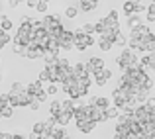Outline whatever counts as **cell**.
Returning <instances> with one entry per match:
<instances>
[{
  "label": "cell",
  "instance_id": "49",
  "mask_svg": "<svg viewBox=\"0 0 155 139\" xmlns=\"http://www.w3.org/2000/svg\"><path fill=\"white\" fill-rule=\"evenodd\" d=\"M147 22H153L155 24V14H147Z\"/></svg>",
  "mask_w": 155,
  "mask_h": 139
},
{
  "label": "cell",
  "instance_id": "24",
  "mask_svg": "<svg viewBox=\"0 0 155 139\" xmlns=\"http://www.w3.org/2000/svg\"><path fill=\"white\" fill-rule=\"evenodd\" d=\"M77 14H79V6H67L65 8V16H67V18H77Z\"/></svg>",
  "mask_w": 155,
  "mask_h": 139
},
{
  "label": "cell",
  "instance_id": "23",
  "mask_svg": "<svg viewBox=\"0 0 155 139\" xmlns=\"http://www.w3.org/2000/svg\"><path fill=\"white\" fill-rule=\"evenodd\" d=\"M71 118H73V114H71V112H65V110H63V112H61L59 116H57V120H59V124L67 125V124H69V120H71Z\"/></svg>",
  "mask_w": 155,
  "mask_h": 139
},
{
  "label": "cell",
  "instance_id": "6",
  "mask_svg": "<svg viewBox=\"0 0 155 139\" xmlns=\"http://www.w3.org/2000/svg\"><path fill=\"white\" fill-rule=\"evenodd\" d=\"M104 20V24H106V27H118V12L116 10H112L106 18H102Z\"/></svg>",
  "mask_w": 155,
  "mask_h": 139
},
{
  "label": "cell",
  "instance_id": "21",
  "mask_svg": "<svg viewBox=\"0 0 155 139\" xmlns=\"http://www.w3.org/2000/svg\"><path fill=\"white\" fill-rule=\"evenodd\" d=\"M122 8H124V14L128 16V18H130V16H134V14H136V4H132L130 0H126V2H124V6H122Z\"/></svg>",
  "mask_w": 155,
  "mask_h": 139
},
{
  "label": "cell",
  "instance_id": "58",
  "mask_svg": "<svg viewBox=\"0 0 155 139\" xmlns=\"http://www.w3.org/2000/svg\"><path fill=\"white\" fill-rule=\"evenodd\" d=\"M0 65H2V59H0Z\"/></svg>",
  "mask_w": 155,
  "mask_h": 139
},
{
  "label": "cell",
  "instance_id": "14",
  "mask_svg": "<svg viewBox=\"0 0 155 139\" xmlns=\"http://www.w3.org/2000/svg\"><path fill=\"white\" fill-rule=\"evenodd\" d=\"M92 76H94V80L96 79H104V80H110V79H112V71H110V69H102V71H98V73H94V75H92Z\"/></svg>",
  "mask_w": 155,
  "mask_h": 139
},
{
  "label": "cell",
  "instance_id": "36",
  "mask_svg": "<svg viewBox=\"0 0 155 139\" xmlns=\"http://www.w3.org/2000/svg\"><path fill=\"white\" fill-rule=\"evenodd\" d=\"M30 110H38L39 108V100H38V96H31V104L28 106Z\"/></svg>",
  "mask_w": 155,
  "mask_h": 139
},
{
  "label": "cell",
  "instance_id": "56",
  "mask_svg": "<svg viewBox=\"0 0 155 139\" xmlns=\"http://www.w3.org/2000/svg\"><path fill=\"white\" fill-rule=\"evenodd\" d=\"M0 80H2V73H0Z\"/></svg>",
  "mask_w": 155,
  "mask_h": 139
},
{
  "label": "cell",
  "instance_id": "41",
  "mask_svg": "<svg viewBox=\"0 0 155 139\" xmlns=\"http://www.w3.org/2000/svg\"><path fill=\"white\" fill-rule=\"evenodd\" d=\"M143 41H145V43H151V41H155V34L145 35V37H143Z\"/></svg>",
  "mask_w": 155,
  "mask_h": 139
},
{
  "label": "cell",
  "instance_id": "29",
  "mask_svg": "<svg viewBox=\"0 0 155 139\" xmlns=\"http://www.w3.org/2000/svg\"><path fill=\"white\" fill-rule=\"evenodd\" d=\"M12 114H14V106H4L2 112H0V120L2 118H12Z\"/></svg>",
  "mask_w": 155,
  "mask_h": 139
},
{
  "label": "cell",
  "instance_id": "13",
  "mask_svg": "<svg viewBox=\"0 0 155 139\" xmlns=\"http://www.w3.org/2000/svg\"><path fill=\"white\" fill-rule=\"evenodd\" d=\"M94 8H96V4H92L91 0H79V10L81 12H91Z\"/></svg>",
  "mask_w": 155,
  "mask_h": 139
},
{
  "label": "cell",
  "instance_id": "8",
  "mask_svg": "<svg viewBox=\"0 0 155 139\" xmlns=\"http://www.w3.org/2000/svg\"><path fill=\"white\" fill-rule=\"evenodd\" d=\"M59 16H49L47 14L45 18H43V26L47 27V30H51V27H55V26H59Z\"/></svg>",
  "mask_w": 155,
  "mask_h": 139
},
{
  "label": "cell",
  "instance_id": "31",
  "mask_svg": "<svg viewBox=\"0 0 155 139\" xmlns=\"http://www.w3.org/2000/svg\"><path fill=\"white\" fill-rule=\"evenodd\" d=\"M0 27L8 31V30L12 27V20H10V18H6V16H2V20H0Z\"/></svg>",
  "mask_w": 155,
  "mask_h": 139
},
{
  "label": "cell",
  "instance_id": "53",
  "mask_svg": "<svg viewBox=\"0 0 155 139\" xmlns=\"http://www.w3.org/2000/svg\"><path fill=\"white\" fill-rule=\"evenodd\" d=\"M130 2H132V4H140L141 0H130Z\"/></svg>",
  "mask_w": 155,
  "mask_h": 139
},
{
  "label": "cell",
  "instance_id": "20",
  "mask_svg": "<svg viewBox=\"0 0 155 139\" xmlns=\"http://www.w3.org/2000/svg\"><path fill=\"white\" fill-rule=\"evenodd\" d=\"M122 110L118 108V106H110V108H106V116H108V120H112V118H120Z\"/></svg>",
  "mask_w": 155,
  "mask_h": 139
},
{
  "label": "cell",
  "instance_id": "42",
  "mask_svg": "<svg viewBox=\"0 0 155 139\" xmlns=\"http://www.w3.org/2000/svg\"><path fill=\"white\" fill-rule=\"evenodd\" d=\"M38 2H39V0H26V4L30 8H35V6H38Z\"/></svg>",
  "mask_w": 155,
  "mask_h": 139
},
{
  "label": "cell",
  "instance_id": "52",
  "mask_svg": "<svg viewBox=\"0 0 155 139\" xmlns=\"http://www.w3.org/2000/svg\"><path fill=\"white\" fill-rule=\"evenodd\" d=\"M59 139H71V137H69V133H63V135H61Z\"/></svg>",
  "mask_w": 155,
  "mask_h": 139
},
{
  "label": "cell",
  "instance_id": "4",
  "mask_svg": "<svg viewBox=\"0 0 155 139\" xmlns=\"http://www.w3.org/2000/svg\"><path fill=\"white\" fill-rule=\"evenodd\" d=\"M151 34V30H149L147 26H143V24H141L140 27H136V30H132L130 31V37H136V39H143L145 35H149Z\"/></svg>",
  "mask_w": 155,
  "mask_h": 139
},
{
  "label": "cell",
  "instance_id": "16",
  "mask_svg": "<svg viewBox=\"0 0 155 139\" xmlns=\"http://www.w3.org/2000/svg\"><path fill=\"white\" fill-rule=\"evenodd\" d=\"M63 31H65L63 24H59V26H55V27H51V30H49V37H55V39H59L61 35H63Z\"/></svg>",
  "mask_w": 155,
  "mask_h": 139
},
{
  "label": "cell",
  "instance_id": "12",
  "mask_svg": "<svg viewBox=\"0 0 155 139\" xmlns=\"http://www.w3.org/2000/svg\"><path fill=\"white\" fill-rule=\"evenodd\" d=\"M49 133H51V135H55L57 139H59L61 135H63V133H67V129H65V125H63V124H59V121H57V124H55V125H53V128L49 129Z\"/></svg>",
  "mask_w": 155,
  "mask_h": 139
},
{
  "label": "cell",
  "instance_id": "10",
  "mask_svg": "<svg viewBox=\"0 0 155 139\" xmlns=\"http://www.w3.org/2000/svg\"><path fill=\"white\" fill-rule=\"evenodd\" d=\"M73 73H75V76H77V79H81V76H87V75H91V73L87 71V65H83V63H77L75 67H73Z\"/></svg>",
  "mask_w": 155,
  "mask_h": 139
},
{
  "label": "cell",
  "instance_id": "40",
  "mask_svg": "<svg viewBox=\"0 0 155 139\" xmlns=\"http://www.w3.org/2000/svg\"><path fill=\"white\" fill-rule=\"evenodd\" d=\"M84 43H87V47H91V45H94V43H96V39H94V35H87V39H84Z\"/></svg>",
  "mask_w": 155,
  "mask_h": 139
},
{
  "label": "cell",
  "instance_id": "50",
  "mask_svg": "<svg viewBox=\"0 0 155 139\" xmlns=\"http://www.w3.org/2000/svg\"><path fill=\"white\" fill-rule=\"evenodd\" d=\"M112 139H126V137H124V135H120V133H114V137H112Z\"/></svg>",
  "mask_w": 155,
  "mask_h": 139
},
{
  "label": "cell",
  "instance_id": "34",
  "mask_svg": "<svg viewBox=\"0 0 155 139\" xmlns=\"http://www.w3.org/2000/svg\"><path fill=\"white\" fill-rule=\"evenodd\" d=\"M141 12H147V6L143 4V0L140 4H136V14H141Z\"/></svg>",
  "mask_w": 155,
  "mask_h": 139
},
{
  "label": "cell",
  "instance_id": "57",
  "mask_svg": "<svg viewBox=\"0 0 155 139\" xmlns=\"http://www.w3.org/2000/svg\"><path fill=\"white\" fill-rule=\"evenodd\" d=\"M0 20H2V14H0Z\"/></svg>",
  "mask_w": 155,
  "mask_h": 139
},
{
  "label": "cell",
  "instance_id": "59",
  "mask_svg": "<svg viewBox=\"0 0 155 139\" xmlns=\"http://www.w3.org/2000/svg\"><path fill=\"white\" fill-rule=\"evenodd\" d=\"M151 2H153V4H155V0H151Z\"/></svg>",
  "mask_w": 155,
  "mask_h": 139
},
{
  "label": "cell",
  "instance_id": "2",
  "mask_svg": "<svg viewBox=\"0 0 155 139\" xmlns=\"http://www.w3.org/2000/svg\"><path fill=\"white\" fill-rule=\"evenodd\" d=\"M96 124L98 121L94 120H88V121H77V129H79L81 133H92L96 129Z\"/></svg>",
  "mask_w": 155,
  "mask_h": 139
},
{
  "label": "cell",
  "instance_id": "9",
  "mask_svg": "<svg viewBox=\"0 0 155 139\" xmlns=\"http://www.w3.org/2000/svg\"><path fill=\"white\" fill-rule=\"evenodd\" d=\"M61 112H63V100H53L51 104H49V114L59 116Z\"/></svg>",
  "mask_w": 155,
  "mask_h": 139
},
{
  "label": "cell",
  "instance_id": "28",
  "mask_svg": "<svg viewBox=\"0 0 155 139\" xmlns=\"http://www.w3.org/2000/svg\"><path fill=\"white\" fill-rule=\"evenodd\" d=\"M114 43H116V45H120V47H128V39H126V35L122 34V31H120V34L116 35V39H114Z\"/></svg>",
  "mask_w": 155,
  "mask_h": 139
},
{
  "label": "cell",
  "instance_id": "39",
  "mask_svg": "<svg viewBox=\"0 0 155 139\" xmlns=\"http://www.w3.org/2000/svg\"><path fill=\"white\" fill-rule=\"evenodd\" d=\"M35 10H38V12H45L47 10V2H41V0H39L38 6H35Z\"/></svg>",
  "mask_w": 155,
  "mask_h": 139
},
{
  "label": "cell",
  "instance_id": "5",
  "mask_svg": "<svg viewBox=\"0 0 155 139\" xmlns=\"http://www.w3.org/2000/svg\"><path fill=\"white\" fill-rule=\"evenodd\" d=\"M45 55V49L43 47H28V51H26V57L28 59H38V57H43Z\"/></svg>",
  "mask_w": 155,
  "mask_h": 139
},
{
  "label": "cell",
  "instance_id": "43",
  "mask_svg": "<svg viewBox=\"0 0 155 139\" xmlns=\"http://www.w3.org/2000/svg\"><path fill=\"white\" fill-rule=\"evenodd\" d=\"M0 139H14V133H0Z\"/></svg>",
  "mask_w": 155,
  "mask_h": 139
},
{
  "label": "cell",
  "instance_id": "38",
  "mask_svg": "<svg viewBox=\"0 0 155 139\" xmlns=\"http://www.w3.org/2000/svg\"><path fill=\"white\" fill-rule=\"evenodd\" d=\"M31 27H34V30H41V27H45V26H43V20H34V22H31Z\"/></svg>",
  "mask_w": 155,
  "mask_h": 139
},
{
  "label": "cell",
  "instance_id": "48",
  "mask_svg": "<svg viewBox=\"0 0 155 139\" xmlns=\"http://www.w3.org/2000/svg\"><path fill=\"white\" fill-rule=\"evenodd\" d=\"M18 2H20V0H8V4H10L12 8H14V6H18Z\"/></svg>",
  "mask_w": 155,
  "mask_h": 139
},
{
  "label": "cell",
  "instance_id": "44",
  "mask_svg": "<svg viewBox=\"0 0 155 139\" xmlns=\"http://www.w3.org/2000/svg\"><path fill=\"white\" fill-rule=\"evenodd\" d=\"M31 22H34V20H31V18H28V16H24V18L20 20V24H31Z\"/></svg>",
  "mask_w": 155,
  "mask_h": 139
},
{
  "label": "cell",
  "instance_id": "7",
  "mask_svg": "<svg viewBox=\"0 0 155 139\" xmlns=\"http://www.w3.org/2000/svg\"><path fill=\"white\" fill-rule=\"evenodd\" d=\"M26 90H28V94H31V96H34V94H38V92L43 90V82H41V80H34V82H30L26 86Z\"/></svg>",
  "mask_w": 155,
  "mask_h": 139
},
{
  "label": "cell",
  "instance_id": "60",
  "mask_svg": "<svg viewBox=\"0 0 155 139\" xmlns=\"http://www.w3.org/2000/svg\"><path fill=\"white\" fill-rule=\"evenodd\" d=\"M153 88H155V86H153Z\"/></svg>",
  "mask_w": 155,
  "mask_h": 139
},
{
  "label": "cell",
  "instance_id": "18",
  "mask_svg": "<svg viewBox=\"0 0 155 139\" xmlns=\"http://www.w3.org/2000/svg\"><path fill=\"white\" fill-rule=\"evenodd\" d=\"M22 92H26V86H24L22 82H14L8 94H10V96H16V94H22Z\"/></svg>",
  "mask_w": 155,
  "mask_h": 139
},
{
  "label": "cell",
  "instance_id": "19",
  "mask_svg": "<svg viewBox=\"0 0 155 139\" xmlns=\"http://www.w3.org/2000/svg\"><path fill=\"white\" fill-rule=\"evenodd\" d=\"M128 26H130V30H136V27H140V26H141L140 16H137V14L130 16V18H128Z\"/></svg>",
  "mask_w": 155,
  "mask_h": 139
},
{
  "label": "cell",
  "instance_id": "32",
  "mask_svg": "<svg viewBox=\"0 0 155 139\" xmlns=\"http://www.w3.org/2000/svg\"><path fill=\"white\" fill-rule=\"evenodd\" d=\"M34 96H38V100H39V102H45L47 98H49V94H47V90H41V92L34 94Z\"/></svg>",
  "mask_w": 155,
  "mask_h": 139
},
{
  "label": "cell",
  "instance_id": "26",
  "mask_svg": "<svg viewBox=\"0 0 155 139\" xmlns=\"http://www.w3.org/2000/svg\"><path fill=\"white\" fill-rule=\"evenodd\" d=\"M128 47H130V49H134V51H136V49L140 51V49H141V39L130 37V39H128Z\"/></svg>",
  "mask_w": 155,
  "mask_h": 139
},
{
  "label": "cell",
  "instance_id": "15",
  "mask_svg": "<svg viewBox=\"0 0 155 139\" xmlns=\"http://www.w3.org/2000/svg\"><path fill=\"white\" fill-rule=\"evenodd\" d=\"M83 31L84 34H88V35H94L96 34V22H87V24H83Z\"/></svg>",
  "mask_w": 155,
  "mask_h": 139
},
{
  "label": "cell",
  "instance_id": "35",
  "mask_svg": "<svg viewBox=\"0 0 155 139\" xmlns=\"http://www.w3.org/2000/svg\"><path fill=\"white\" fill-rule=\"evenodd\" d=\"M45 90H47V94H49V96H53V94L57 92V86H55V82H49L45 86Z\"/></svg>",
  "mask_w": 155,
  "mask_h": 139
},
{
  "label": "cell",
  "instance_id": "45",
  "mask_svg": "<svg viewBox=\"0 0 155 139\" xmlns=\"http://www.w3.org/2000/svg\"><path fill=\"white\" fill-rule=\"evenodd\" d=\"M147 14H155V4H153V2L147 6Z\"/></svg>",
  "mask_w": 155,
  "mask_h": 139
},
{
  "label": "cell",
  "instance_id": "11",
  "mask_svg": "<svg viewBox=\"0 0 155 139\" xmlns=\"http://www.w3.org/2000/svg\"><path fill=\"white\" fill-rule=\"evenodd\" d=\"M57 57H59V53H53L49 49H45V55H43V63H45V67H49L57 61Z\"/></svg>",
  "mask_w": 155,
  "mask_h": 139
},
{
  "label": "cell",
  "instance_id": "22",
  "mask_svg": "<svg viewBox=\"0 0 155 139\" xmlns=\"http://www.w3.org/2000/svg\"><path fill=\"white\" fill-rule=\"evenodd\" d=\"M112 45H116V43L110 41V39H102V37L98 39V47L102 49V51H110V49H112Z\"/></svg>",
  "mask_w": 155,
  "mask_h": 139
},
{
  "label": "cell",
  "instance_id": "51",
  "mask_svg": "<svg viewBox=\"0 0 155 139\" xmlns=\"http://www.w3.org/2000/svg\"><path fill=\"white\" fill-rule=\"evenodd\" d=\"M14 139H26L24 135H20V133H14Z\"/></svg>",
  "mask_w": 155,
  "mask_h": 139
},
{
  "label": "cell",
  "instance_id": "1",
  "mask_svg": "<svg viewBox=\"0 0 155 139\" xmlns=\"http://www.w3.org/2000/svg\"><path fill=\"white\" fill-rule=\"evenodd\" d=\"M102 69H104V61L100 59V57H92V59L87 63V71L91 73V75H94V73L102 71Z\"/></svg>",
  "mask_w": 155,
  "mask_h": 139
},
{
  "label": "cell",
  "instance_id": "17",
  "mask_svg": "<svg viewBox=\"0 0 155 139\" xmlns=\"http://www.w3.org/2000/svg\"><path fill=\"white\" fill-rule=\"evenodd\" d=\"M12 49H14V53H16V55H24V57H26L28 45H24V43H16V41H12Z\"/></svg>",
  "mask_w": 155,
  "mask_h": 139
},
{
  "label": "cell",
  "instance_id": "46",
  "mask_svg": "<svg viewBox=\"0 0 155 139\" xmlns=\"http://www.w3.org/2000/svg\"><path fill=\"white\" fill-rule=\"evenodd\" d=\"M106 82H108V80H104V79H96V86H104Z\"/></svg>",
  "mask_w": 155,
  "mask_h": 139
},
{
  "label": "cell",
  "instance_id": "55",
  "mask_svg": "<svg viewBox=\"0 0 155 139\" xmlns=\"http://www.w3.org/2000/svg\"><path fill=\"white\" fill-rule=\"evenodd\" d=\"M41 2H47V4H49V0H41Z\"/></svg>",
  "mask_w": 155,
  "mask_h": 139
},
{
  "label": "cell",
  "instance_id": "47",
  "mask_svg": "<svg viewBox=\"0 0 155 139\" xmlns=\"http://www.w3.org/2000/svg\"><path fill=\"white\" fill-rule=\"evenodd\" d=\"M81 88V94H83V96H87V92H88V86H79Z\"/></svg>",
  "mask_w": 155,
  "mask_h": 139
},
{
  "label": "cell",
  "instance_id": "54",
  "mask_svg": "<svg viewBox=\"0 0 155 139\" xmlns=\"http://www.w3.org/2000/svg\"><path fill=\"white\" fill-rule=\"evenodd\" d=\"M91 2H92V4H96V6H98V2H100V0H91Z\"/></svg>",
  "mask_w": 155,
  "mask_h": 139
},
{
  "label": "cell",
  "instance_id": "30",
  "mask_svg": "<svg viewBox=\"0 0 155 139\" xmlns=\"http://www.w3.org/2000/svg\"><path fill=\"white\" fill-rule=\"evenodd\" d=\"M38 80H41V82H51V76H49V71H47V69H43V71L39 73Z\"/></svg>",
  "mask_w": 155,
  "mask_h": 139
},
{
  "label": "cell",
  "instance_id": "3",
  "mask_svg": "<svg viewBox=\"0 0 155 139\" xmlns=\"http://www.w3.org/2000/svg\"><path fill=\"white\" fill-rule=\"evenodd\" d=\"M87 104L96 106V108H100V110H106V108H110V106H112V104H110V100H108V98H104V96H98V98L92 96L91 100L87 102Z\"/></svg>",
  "mask_w": 155,
  "mask_h": 139
},
{
  "label": "cell",
  "instance_id": "27",
  "mask_svg": "<svg viewBox=\"0 0 155 139\" xmlns=\"http://www.w3.org/2000/svg\"><path fill=\"white\" fill-rule=\"evenodd\" d=\"M12 39H14V37H10V35H8V31H6V30H2V27H0V43H2V47L6 45V43H10Z\"/></svg>",
  "mask_w": 155,
  "mask_h": 139
},
{
  "label": "cell",
  "instance_id": "33",
  "mask_svg": "<svg viewBox=\"0 0 155 139\" xmlns=\"http://www.w3.org/2000/svg\"><path fill=\"white\" fill-rule=\"evenodd\" d=\"M0 104L2 106H10V94H0Z\"/></svg>",
  "mask_w": 155,
  "mask_h": 139
},
{
  "label": "cell",
  "instance_id": "25",
  "mask_svg": "<svg viewBox=\"0 0 155 139\" xmlns=\"http://www.w3.org/2000/svg\"><path fill=\"white\" fill-rule=\"evenodd\" d=\"M69 94V98H71V100H79L81 96H83V94H81V88H79V84H77V86H73L71 90L67 92Z\"/></svg>",
  "mask_w": 155,
  "mask_h": 139
},
{
  "label": "cell",
  "instance_id": "37",
  "mask_svg": "<svg viewBox=\"0 0 155 139\" xmlns=\"http://www.w3.org/2000/svg\"><path fill=\"white\" fill-rule=\"evenodd\" d=\"M145 106H147V110H149V112H155V98H147Z\"/></svg>",
  "mask_w": 155,
  "mask_h": 139
}]
</instances>
